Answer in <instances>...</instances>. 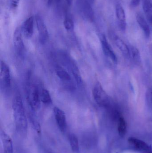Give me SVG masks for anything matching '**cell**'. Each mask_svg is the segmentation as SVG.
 <instances>
[{
    "label": "cell",
    "instance_id": "1",
    "mask_svg": "<svg viewBox=\"0 0 152 153\" xmlns=\"http://www.w3.org/2000/svg\"><path fill=\"white\" fill-rule=\"evenodd\" d=\"M12 109L16 128L20 133L25 134L27 129V120L20 96L15 97L13 102Z\"/></svg>",
    "mask_w": 152,
    "mask_h": 153
},
{
    "label": "cell",
    "instance_id": "2",
    "mask_svg": "<svg viewBox=\"0 0 152 153\" xmlns=\"http://www.w3.org/2000/svg\"><path fill=\"white\" fill-rule=\"evenodd\" d=\"M93 94L95 100L99 106L106 107L109 105V96L99 82L96 83L94 86Z\"/></svg>",
    "mask_w": 152,
    "mask_h": 153
},
{
    "label": "cell",
    "instance_id": "3",
    "mask_svg": "<svg viewBox=\"0 0 152 153\" xmlns=\"http://www.w3.org/2000/svg\"><path fill=\"white\" fill-rule=\"evenodd\" d=\"M28 91V99L30 106L33 110H38L41 107V92L36 86H32Z\"/></svg>",
    "mask_w": 152,
    "mask_h": 153
},
{
    "label": "cell",
    "instance_id": "4",
    "mask_svg": "<svg viewBox=\"0 0 152 153\" xmlns=\"http://www.w3.org/2000/svg\"><path fill=\"white\" fill-rule=\"evenodd\" d=\"M1 86L4 89H8L10 87L11 77L10 68L8 65L4 61H1L0 72Z\"/></svg>",
    "mask_w": 152,
    "mask_h": 153
},
{
    "label": "cell",
    "instance_id": "5",
    "mask_svg": "<svg viewBox=\"0 0 152 153\" xmlns=\"http://www.w3.org/2000/svg\"><path fill=\"white\" fill-rule=\"evenodd\" d=\"M37 27L38 33L39 40L40 43L43 45L49 39V33L43 20L39 15H37L35 18Z\"/></svg>",
    "mask_w": 152,
    "mask_h": 153
},
{
    "label": "cell",
    "instance_id": "6",
    "mask_svg": "<svg viewBox=\"0 0 152 153\" xmlns=\"http://www.w3.org/2000/svg\"><path fill=\"white\" fill-rule=\"evenodd\" d=\"M22 33L21 28L18 27L15 30L13 34V42L14 48L17 53L19 56L23 54L25 49Z\"/></svg>",
    "mask_w": 152,
    "mask_h": 153
},
{
    "label": "cell",
    "instance_id": "7",
    "mask_svg": "<svg viewBox=\"0 0 152 153\" xmlns=\"http://www.w3.org/2000/svg\"><path fill=\"white\" fill-rule=\"evenodd\" d=\"M128 141L138 152L141 153H152L151 146L144 141L133 137H129Z\"/></svg>",
    "mask_w": 152,
    "mask_h": 153
},
{
    "label": "cell",
    "instance_id": "8",
    "mask_svg": "<svg viewBox=\"0 0 152 153\" xmlns=\"http://www.w3.org/2000/svg\"><path fill=\"white\" fill-rule=\"evenodd\" d=\"M54 117L58 127L62 133H65L67 128V122L66 115L62 110L58 107L54 109Z\"/></svg>",
    "mask_w": 152,
    "mask_h": 153
},
{
    "label": "cell",
    "instance_id": "9",
    "mask_svg": "<svg viewBox=\"0 0 152 153\" xmlns=\"http://www.w3.org/2000/svg\"><path fill=\"white\" fill-rule=\"evenodd\" d=\"M101 43L104 53L105 55L109 57L112 61L114 62H117V57L112 49L111 46L110 45L104 35L102 36L101 38Z\"/></svg>",
    "mask_w": 152,
    "mask_h": 153
},
{
    "label": "cell",
    "instance_id": "10",
    "mask_svg": "<svg viewBox=\"0 0 152 153\" xmlns=\"http://www.w3.org/2000/svg\"><path fill=\"white\" fill-rule=\"evenodd\" d=\"M34 18L30 16L23 23L21 30L22 33L26 38H30L34 33Z\"/></svg>",
    "mask_w": 152,
    "mask_h": 153
},
{
    "label": "cell",
    "instance_id": "11",
    "mask_svg": "<svg viewBox=\"0 0 152 153\" xmlns=\"http://www.w3.org/2000/svg\"><path fill=\"white\" fill-rule=\"evenodd\" d=\"M1 139L3 147L4 153H13L12 140L10 137L3 130L1 131Z\"/></svg>",
    "mask_w": 152,
    "mask_h": 153
},
{
    "label": "cell",
    "instance_id": "12",
    "mask_svg": "<svg viewBox=\"0 0 152 153\" xmlns=\"http://www.w3.org/2000/svg\"><path fill=\"white\" fill-rule=\"evenodd\" d=\"M116 15L119 22V24L121 29L125 30L126 28V16L124 9L120 4L117 5L116 8Z\"/></svg>",
    "mask_w": 152,
    "mask_h": 153
},
{
    "label": "cell",
    "instance_id": "13",
    "mask_svg": "<svg viewBox=\"0 0 152 153\" xmlns=\"http://www.w3.org/2000/svg\"><path fill=\"white\" fill-rule=\"evenodd\" d=\"M137 21L144 33L147 37H149L151 34L150 27L143 15L141 13H137L136 16Z\"/></svg>",
    "mask_w": 152,
    "mask_h": 153
},
{
    "label": "cell",
    "instance_id": "14",
    "mask_svg": "<svg viewBox=\"0 0 152 153\" xmlns=\"http://www.w3.org/2000/svg\"><path fill=\"white\" fill-rule=\"evenodd\" d=\"M69 141L71 150L73 152L79 153V146L77 137L75 134H70L69 135Z\"/></svg>",
    "mask_w": 152,
    "mask_h": 153
},
{
    "label": "cell",
    "instance_id": "15",
    "mask_svg": "<svg viewBox=\"0 0 152 153\" xmlns=\"http://www.w3.org/2000/svg\"><path fill=\"white\" fill-rule=\"evenodd\" d=\"M115 44L118 48L125 55H128L130 53V50L126 44L122 40L117 37H116L114 39Z\"/></svg>",
    "mask_w": 152,
    "mask_h": 153
},
{
    "label": "cell",
    "instance_id": "16",
    "mask_svg": "<svg viewBox=\"0 0 152 153\" xmlns=\"http://www.w3.org/2000/svg\"><path fill=\"white\" fill-rule=\"evenodd\" d=\"M143 9L149 22L152 19V3L150 0H143Z\"/></svg>",
    "mask_w": 152,
    "mask_h": 153
},
{
    "label": "cell",
    "instance_id": "17",
    "mask_svg": "<svg viewBox=\"0 0 152 153\" xmlns=\"http://www.w3.org/2000/svg\"><path fill=\"white\" fill-rule=\"evenodd\" d=\"M56 74L62 81L68 82L71 80V77L68 72L60 66H57L55 69Z\"/></svg>",
    "mask_w": 152,
    "mask_h": 153
},
{
    "label": "cell",
    "instance_id": "18",
    "mask_svg": "<svg viewBox=\"0 0 152 153\" xmlns=\"http://www.w3.org/2000/svg\"><path fill=\"white\" fill-rule=\"evenodd\" d=\"M41 102L46 104H50L52 102L51 98L48 90L43 89L41 92Z\"/></svg>",
    "mask_w": 152,
    "mask_h": 153
},
{
    "label": "cell",
    "instance_id": "19",
    "mask_svg": "<svg viewBox=\"0 0 152 153\" xmlns=\"http://www.w3.org/2000/svg\"><path fill=\"white\" fill-rule=\"evenodd\" d=\"M118 130L119 134L121 136L125 135L126 132V123L122 117H120L119 119Z\"/></svg>",
    "mask_w": 152,
    "mask_h": 153
},
{
    "label": "cell",
    "instance_id": "20",
    "mask_svg": "<svg viewBox=\"0 0 152 153\" xmlns=\"http://www.w3.org/2000/svg\"><path fill=\"white\" fill-rule=\"evenodd\" d=\"M64 27L68 31H71L74 28V22L73 20L70 17L67 16L63 21Z\"/></svg>",
    "mask_w": 152,
    "mask_h": 153
},
{
    "label": "cell",
    "instance_id": "21",
    "mask_svg": "<svg viewBox=\"0 0 152 153\" xmlns=\"http://www.w3.org/2000/svg\"><path fill=\"white\" fill-rule=\"evenodd\" d=\"M130 53H131L133 59L135 62H140L141 60L140 53H139V51L134 46L132 47L130 49Z\"/></svg>",
    "mask_w": 152,
    "mask_h": 153
},
{
    "label": "cell",
    "instance_id": "22",
    "mask_svg": "<svg viewBox=\"0 0 152 153\" xmlns=\"http://www.w3.org/2000/svg\"><path fill=\"white\" fill-rule=\"evenodd\" d=\"M140 0H132L131 1V4L134 7H136L139 5L140 3Z\"/></svg>",
    "mask_w": 152,
    "mask_h": 153
},
{
    "label": "cell",
    "instance_id": "23",
    "mask_svg": "<svg viewBox=\"0 0 152 153\" xmlns=\"http://www.w3.org/2000/svg\"><path fill=\"white\" fill-rule=\"evenodd\" d=\"M149 97L150 98V101L151 102L152 104V87L150 90L149 93Z\"/></svg>",
    "mask_w": 152,
    "mask_h": 153
},
{
    "label": "cell",
    "instance_id": "24",
    "mask_svg": "<svg viewBox=\"0 0 152 153\" xmlns=\"http://www.w3.org/2000/svg\"><path fill=\"white\" fill-rule=\"evenodd\" d=\"M66 1H67V3L69 5H71L72 2H73V0H66Z\"/></svg>",
    "mask_w": 152,
    "mask_h": 153
},
{
    "label": "cell",
    "instance_id": "25",
    "mask_svg": "<svg viewBox=\"0 0 152 153\" xmlns=\"http://www.w3.org/2000/svg\"><path fill=\"white\" fill-rule=\"evenodd\" d=\"M150 22L151 23L152 25V19H151V21H150Z\"/></svg>",
    "mask_w": 152,
    "mask_h": 153
}]
</instances>
